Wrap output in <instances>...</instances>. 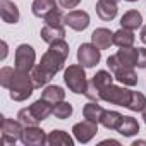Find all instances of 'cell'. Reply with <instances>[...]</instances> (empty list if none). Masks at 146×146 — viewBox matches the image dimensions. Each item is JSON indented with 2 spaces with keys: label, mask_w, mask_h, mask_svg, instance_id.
<instances>
[{
  "label": "cell",
  "mask_w": 146,
  "mask_h": 146,
  "mask_svg": "<svg viewBox=\"0 0 146 146\" xmlns=\"http://www.w3.org/2000/svg\"><path fill=\"white\" fill-rule=\"evenodd\" d=\"M69 57V45L65 40H58L53 41L50 45V48L43 53L40 64H36L31 69V78L36 88L46 86L57 72H60L64 69V64Z\"/></svg>",
  "instance_id": "cell-1"
},
{
  "label": "cell",
  "mask_w": 146,
  "mask_h": 146,
  "mask_svg": "<svg viewBox=\"0 0 146 146\" xmlns=\"http://www.w3.org/2000/svg\"><path fill=\"white\" fill-rule=\"evenodd\" d=\"M16 69V67H14ZM35 83H33V78H31V72H23V70H17L14 72V78L11 81V86H9V96L14 100V102H24L28 100L33 91H35Z\"/></svg>",
  "instance_id": "cell-2"
},
{
  "label": "cell",
  "mask_w": 146,
  "mask_h": 146,
  "mask_svg": "<svg viewBox=\"0 0 146 146\" xmlns=\"http://www.w3.org/2000/svg\"><path fill=\"white\" fill-rule=\"evenodd\" d=\"M84 65L78 64H72L65 69L64 72V81L65 86L76 95H84L86 88H88V79H86V72H84Z\"/></svg>",
  "instance_id": "cell-3"
},
{
  "label": "cell",
  "mask_w": 146,
  "mask_h": 146,
  "mask_svg": "<svg viewBox=\"0 0 146 146\" xmlns=\"http://www.w3.org/2000/svg\"><path fill=\"white\" fill-rule=\"evenodd\" d=\"M131 96H132V91L127 90L125 86L110 84V86H107L105 90L100 91V100L102 102H107V103H112V105H117V107H125V108L131 103Z\"/></svg>",
  "instance_id": "cell-4"
},
{
  "label": "cell",
  "mask_w": 146,
  "mask_h": 146,
  "mask_svg": "<svg viewBox=\"0 0 146 146\" xmlns=\"http://www.w3.org/2000/svg\"><path fill=\"white\" fill-rule=\"evenodd\" d=\"M113 76H112V72L108 70H98L96 74L93 76V79L88 83V88H86V98L90 102H98L100 100V91L105 90L107 86H110L113 83Z\"/></svg>",
  "instance_id": "cell-5"
},
{
  "label": "cell",
  "mask_w": 146,
  "mask_h": 146,
  "mask_svg": "<svg viewBox=\"0 0 146 146\" xmlns=\"http://www.w3.org/2000/svg\"><path fill=\"white\" fill-rule=\"evenodd\" d=\"M36 53H35V48L28 43H23L16 48V55H14V64H16V69L17 70H23V72H31V69L36 65Z\"/></svg>",
  "instance_id": "cell-6"
},
{
  "label": "cell",
  "mask_w": 146,
  "mask_h": 146,
  "mask_svg": "<svg viewBox=\"0 0 146 146\" xmlns=\"http://www.w3.org/2000/svg\"><path fill=\"white\" fill-rule=\"evenodd\" d=\"M23 129L24 125L19 120L2 117V141L5 144H16L17 141H21Z\"/></svg>",
  "instance_id": "cell-7"
},
{
  "label": "cell",
  "mask_w": 146,
  "mask_h": 146,
  "mask_svg": "<svg viewBox=\"0 0 146 146\" xmlns=\"http://www.w3.org/2000/svg\"><path fill=\"white\" fill-rule=\"evenodd\" d=\"M102 58V50L93 43H83L78 48V62L84 67H95Z\"/></svg>",
  "instance_id": "cell-8"
},
{
  "label": "cell",
  "mask_w": 146,
  "mask_h": 146,
  "mask_svg": "<svg viewBox=\"0 0 146 146\" xmlns=\"http://www.w3.org/2000/svg\"><path fill=\"white\" fill-rule=\"evenodd\" d=\"M96 132H98V124L88 119L74 124V127H72V134H74L76 141L79 143H90L96 136Z\"/></svg>",
  "instance_id": "cell-9"
},
{
  "label": "cell",
  "mask_w": 146,
  "mask_h": 146,
  "mask_svg": "<svg viewBox=\"0 0 146 146\" xmlns=\"http://www.w3.org/2000/svg\"><path fill=\"white\" fill-rule=\"evenodd\" d=\"M46 139H48V136L38 125L24 127L23 134H21V143L24 146H43V144H46Z\"/></svg>",
  "instance_id": "cell-10"
},
{
  "label": "cell",
  "mask_w": 146,
  "mask_h": 146,
  "mask_svg": "<svg viewBox=\"0 0 146 146\" xmlns=\"http://www.w3.org/2000/svg\"><path fill=\"white\" fill-rule=\"evenodd\" d=\"M65 24L74 31H84L90 26V14L84 11H70L65 16Z\"/></svg>",
  "instance_id": "cell-11"
},
{
  "label": "cell",
  "mask_w": 146,
  "mask_h": 146,
  "mask_svg": "<svg viewBox=\"0 0 146 146\" xmlns=\"http://www.w3.org/2000/svg\"><path fill=\"white\" fill-rule=\"evenodd\" d=\"M91 43L100 50H107L113 45V33L107 28H96L91 33Z\"/></svg>",
  "instance_id": "cell-12"
},
{
  "label": "cell",
  "mask_w": 146,
  "mask_h": 146,
  "mask_svg": "<svg viewBox=\"0 0 146 146\" xmlns=\"http://www.w3.org/2000/svg\"><path fill=\"white\" fill-rule=\"evenodd\" d=\"M0 17L7 24L19 23V9L12 0H0Z\"/></svg>",
  "instance_id": "cell-13"
},
{
  "label": "cell",
  "mask_w": 146,
  "mask_h": 146,
  "mask_svg": "<svg viewBox=\"0 0 146 146\" xmlns=\"http://www.w3.org/2000/svg\"><path fill=\"white\" fill-rule=\"evenodd\" d=\"M95 9H96V14H98V17L102 21H112V19H115L117 11H119L117 2H113V0H98Z\"/></svg>",
  "instance_id": "cell-14"
},
{
  "label": "cell",
  "mask_w": 146,
  "mask_h": 146,
  "mask_svg": "<svg viewBox=\"0 0 146 146\" xmlns=\"http://www.w3.org/2000/svg\"><path fill=\"white\" fill-rule=\"evenodd\" d=\"M41 40L48 45H52L53 41H58V40H64L65 38V28L64 26H48L45 24L41 28V33H40Z\"/></svg>",
  "instance_id": "cell-15"
},
{
  "label": "cell",
  "mask_w": 146,
  "mask_h": 146,
  "mask_svg": "<svg viewBox=\"0 0 146 146\" xmlns=\"http://www.w3.org/2000/svg\"><path fill=\"white\" fill-rule=\"evenodd\" d=\"M55 9H58V4L55 0H33V5H31L33 14L36 17H43V19Z\"/></svg>",
  "instance_id": "cell-16"
},
{
  "label": "cell",
  "mask_w": 146,
  "mask_h": 146,
  "mask_svg": "<svg viewBox=\"0 0 146 146\" xmlns=\"http://www.w3.org/2000/svg\"><path fill=\"white\" fill-rule=\"evenodd\" d=\"M115 55L119 57V60H120V64H122L124 67H136V65H137L139 52H137V48H134V46L120 48Z\"/></svg>",
  "instance_id": "cell-17"
},
{
  "label": "cell",
  "mask_w": 146,
  "mask_h": 146,
  "mask_svg": "<svg viewBox=\"0 0 146 146\" xmlns=\"http://www.w3.org/2000/svg\"><path fill=\"white\" fill-rule=\"evenodd\" d=\"M113 78L124 86H136L137 84V74H136L134 67H122V69H119L117 72H113Z\"/></svg>",
  "instance_id": "cell-18"
},
{
  "label": "cell",
  "mask_w": 146,
  "mask_h": 146,
  "mask_svg": "<svg viewBox=\"0 0 146 146\" xmlns=\"http://www.w3.org/2000/svg\"><path fill=\"white\" fill-rule=\"evenodd\" d=\"M29 108H31V112H33L40 120H45V119H48L50 115H53V103H50V102H46V100H43V98L36 100L33 105H29Z\"/></svg>",
  "instance_id": "cell-19"
},
{
  "label": "cell",
  "mask_w": 146,
  "mask_h": 146,
  "mask_svg": "<svg viewBox=\"0 0 146 146\" xmlns=\"http://www.w3.org/2000/svg\"><path fill=\"white\" fill-rule=\"evenodd\" d=\"M46 144H50V146H72L74 144V139H72L65 131L55 129V131H52L48 134Z\"/></svg>",
  "instance_id": "cell-20"
},
{
  "label": "cell",
  "mask_w": 146,
  "mask_h": 146,
  "mask_svg": "<svg viewBox=\"0 0 146 146\" xmlns=\"http://www.w3.org/2000/svg\"><path fill=\"white\" fill-rule=\"evenodd\" d=\"M141 24H143V16H141V12H137V11H127V12L120 17V26L125 28V29L134 31V29L141 28Z\"/></svg>",
  "instance_id": "cell-21"
},
{
  "label": "cell",
  "mask_w": 146,
  "mask_h": 146,
  "mask_svg": "<svg viewBox=\"0 0 146 146\" xmlns=\"http://www.w3.org/2000/svg\"><path fill=\"white\" fill-rule=\"evenodd\" d=\"M136 41V36L131 29H125V28H120L119 31L113 33V45L119 46V48H125V46H132Z\"/></svg>",
  "instance_id": "cell-22"
},
{
  "label": "cell",
  "mask_w": 146,
  "mask_h": 146,
  "mask_svg": "<svg viewBox=\"0 0 146 146\" xmlns=\"http://www.w3.org/2000/svg\"><path fill=\"white\" fill-rule=\"evenodd\" d=\"M41 98L55 105V103H58V102H64V98H65V91H64V88H60V86L46 84L45 90L41 91Z\"/></svg>",
  "instance_id": "cell-23"
},
{
  "label": "cell",
  "mask_w": 146,
  "mask_h": 146,
  "mask_svg": "<svg viewBox=\"0 0 146 146\" xmlns=\"http://www.w3.org/2000/svg\"><path fill=\"white\" fill-rule=\"evenodd\" d=\"M103 113H105V110H103L102 105H98V102H90V103H86V105L83 107V115H84V119L93 120V122H96V124L102 122Z\"/></svg>",
  "instance_id": "cell-24"
},
{
  "label": "cell",
  "mask_w": 146,
  "mask_h": 146,
  "mask_svg": "<svg viewBox=\"0 0 146 146\" xmlns=\"http://www.w3.org/2000/svg\"><path fill=\"white\" fill-rule=\"evenodd\" d=\"M122 120H124V115H122V113H119V112H115V110H105V113H103L100 124H102L105 129L117 131L119 125L122 124Z\"/></svg>",
  "instance_id": "cell-25"
},
{
  "label": "cell",
  "mask_w": 146,
  "mask_h": 146,
  "mask_svg": "<svg viewBox=\"0 0 146 146\" xmlns=\"http://www.w3.org/2000/svg\"><path fill=\"white\" fill-rule=\"evenodd\" d=\"M117 132L122 134L124 137L136 136V134L139 132V124H137V120H136L134 117H124V120H122V124L119 125Z\"/></svg>",
  "instance_id": "cell-26"
},
{
  "label": "cell",
  "mask_w": 146,
  "mask_h": 146,
  "mask_svg": "<svg viewBox=\"0 0 146 146\" xmlns=\"http://www.w3.org/2000/svg\"><path fill=\"white\" fill-rule=\"evenodd\" d=\"M17 120L24 125V127H29V125H38L41 120L31 112V108L28 107V108H21L19 110V113H17Z\"/></svg>",
  "instance_id": "cell-27"
},
{
  "label": "cell",
  "mask_w": 146,
  "mask_h": 146,
  "mask_svg": "<svg viewBox=\"0 0 146 146\" xmlns=\"http://www.w3.org/2000/svg\"><path fill=\"white\" fill-rule=\"evenodd\" d=\"M53 115H55V119H58V120L69 119V117L72 115V105L67 103V102H58V103H55V105H53Z\"/></svg>",
  "instance_id": "cell-28"
},
{
  "label": "cell",
  "mask_w": 146,
  "mask_h": 146,
  "mask_svg": "<svg viewBox=\"0 0 146 146\" xmlns=\"http://www.w3.org/2000/svg\"><path fill=\"white\" fill-rule=\"evenodd\" d=\"M131 112H143L146 108V96L141 93V91H132V96H131V103L127 107Z\"/></svg>",
  "instance_id": "cell-29"
},
{
  "label": "cell",
  "mask_w": 146,
  "mask_h": 146,
  "mask_svg": "<svg viewBox=\"0 0 146 146\" xmlns=\"http://www.w3.org/2000/svg\"><path fill=\"white\" fill-rule=\"evenodd\" d=\"M45 24H48V26H64L65 24V16H64L62 9H55L53 12H50L45 17Z\"/></svg>",
  "instance_id": "cell-30"
},
{
  "label": "cell",
  "mask_w": 146,
  "mask_h": 146,
  "mask_svg": "<svg viewBox=\"0 0 146 146\" xmlns=\"http://www.w3.org/2000/svg\"><path fill=\"white\" fill-rule=\"evenodd\" d=\"M14 72H16V69H12V67H2L0 69V84H2L4 88L9 90L11 81L14 78Z\"/></svg>",
  "instance_id": "cell-31"
},
{
  "label": "cell",
  "mask_w": 146,
  "mask_h": 146,
  "mask_svg": "<svg viewBox=\"0 0 146 146\" xmlns=\"http://www.w3.org/2000/svg\"><path fill=\"white\" fill-rule=\"evenodd\" d=\"M107 65H108L110 72H117L119 69H122V67H124V65L120 64V60H119V57H117V55H110V57L107 58Z\"/></svg>",
  "instance_id": "cell-32"
},
{
  "label": "cell",
  "mask_w": 146,
  "mask_h": 146,
  "mask_svg": "<svg viewBox=\"0 0 146 146\" xmlns=\"http://www.w3.org/2000/svg\"><path fill=\"white\" fill-rule=\"evenodd\" d=\"M139 57H137V67L139 69H146V48H137Z\"/></svg>",
  "instance_id": "cell-33"
},
{
  "label": "cell",
  "mask_w": 146,
  "mask_h": 146,
  "mask_svg": "<svg viewBox=\"0 0 146 146\" xmlns=\"http://www.w3.org/2000/svg\"><path fill=\"white\" fill-rule=\"evenodd\" d=\"M139 38H141V41L146 45V26H143L141 28V33H139Z\"/></svg>",
  "instance_id": "cell-34"
},
{
  "label": "cell",
  "mask_w": 146,
  "mask_h": 146,
  "mask_svg": "<svg viewBox=\"0 0 146 146\" xmlns=\"http://www.w3.org/2000/svg\"><path fill=\"white\" fill-rule=\"evenodd\" d=\"M115 144V146H120V143L119 141H115V139H105V141H102V144Z\"/></svg>",
  "instance_id": "cell-35"
},
{
  "label": "cell",
  "mask_w": 146,
  "mask_h": 146,
  "mask_svg": "<svg viewBox=\"0 0 146 146\" xmlns=\"http://www.w3.org/2000/svg\"><path fill=\"white\" fill-rule=\"evenodd\" d=\"M2 46H4V53H2V60H4V58L7 57V43L4 41V43H2Z\"/></svg>",
  "instance_id": "cell-36"
},
{
  "label": "cell",
  "mask_w": 146,
  "mask_h": 146,
  "mask_svg": "<svg viewBox=\"0 0 146 146\" xmlns=\"http://www.w3.org/2000/svg\"><path fill=\"white\" fill-rule=\"evenodd\" d=\"M137 144H146V141H134L132 146H137Z\"/></svg>",
  "instance_id": "cell-37"
},
{
  "label": "cell",
  "mask_w": 146,
  "mask_h": 146,
  "mask_svg": "<svg viewBox=\"0 0 146 146\" xmlns=\"http://www.w3.org/2000/svg\"><path fill=\"white\" fill-rule=\"evenodd\" d=\"M143 120H144V124H146V108L143 110Z\"/></svg>",
  "instance_id": "cell-38"
},
{
  "label": "cell",
  "mask_w": 146,
  "mask_h": 146,
  "mask_svg": "<svg viewBox=\"0 0 146 146\" xmlns=\"http://www.w3.org/2000/svg\"><path fill=\"white\" fill-rule=\"evenodd\" d=\"M125 2H137V0H125Z\"/></svg>",
  "instance_id": "cell-39"
},
{
  "label": "cell",
  "mask_w": 146,
  "mask_h": 146,
  "mask_svg": "<svg viewBox=\"0 0 146 146\" xmlns=\"http://www.w3.org/2000/svg\"><path fill=\"white\" fill-rule=\"evenodd\" d=\"M113 2H120V0H113Z\"/></svg>",
  "instance_id": "cell-40"
}]
</instances>
